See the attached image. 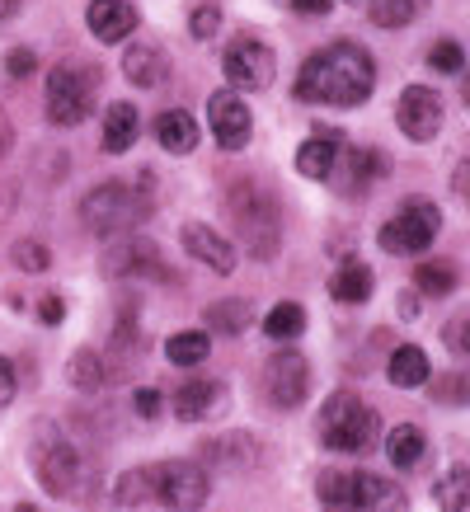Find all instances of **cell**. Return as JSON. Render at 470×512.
Segmentation results:
<instances>
[{"instance_id":"44dd1931","label":"cell","mask_w":470,"mask_h":512,"mask_svg":"<svg viewBox=\"0 0 470 512\" xmlns=\"http://www.w3.org/2000/svg\"><path fill=\"white\" fill-rule=\"evenodd\" d=\"M137 132H141V113H137V104L118 99V104H109V109H104V132H99V151H109V156H123V151H132Z\"/></svg>"},{"instance_id":"5bb4252c","label":"cell","mask_w":470,"mask_h":512,"mask_svg":"<svg viewBox=\"0 0 470 512\" xmlns=\"http://www.w3.org/2000/svg\"><path fill=\"white\" fill-rule=\"evenodd\" d=\"M264 461V447H259V437L245 433V428H235V433H221V437H207L203 447H198V466L203 470H254Z\"/></svg>"},{"instance_id":"e0dca14e","label":"cell","mask_w":470,"mask_h":512,"mask_svg":"<svg viewBox=\"0 0 470 512\" xmlns=\"http://www.w3.org/2000/svg\"><path fill=\"white\" fill-rule=\"evenodd\" d=\"M179 245L188 249V259H198V264L212 268V273H221V278L235 273V264H240V259H235V245L226 240V235L212 231L207 221H188L184 231H179Z\"/></svg>"},{"instance_id":"f6af8a7d","label":"cell","mask_w":470,"mask_h":512,"mask_svg":"<svg viewBox=\"0 0 470 512\" xmlns=\"http://www.w3.org/2000/svg\"><path fill=\"white\" fill-rule=\"evenodd\" d=\"M297 15H329L334 10V0H287Z\"/></svg>"},{"instance_id":"cb8c5ba5","label":"cell","mask_w":470,"mask_h":512,"mask_svg":"<svg viewBox=\"0 0 470 512\" xmlns=\"http://www.w3.org/2000/svg\"><path fill=\"white\" fill-rule=\"evenodd\" d=\"M376 292V273L358 259H348V264L334 268V278H329V296L339 301V306H362V301H372Z\"/></svg>"},{"instance_id":"ba28073f","label":"cell","mask_w":470,"mask_h":512,"mask_svg":"<svg viewBox=\"0 0 470 512\" xmlns=\"http://www.w3.org/2000/svg\"><path fill=\"white\" fill-rule=\"evenodd\" d=\"M33 475L52 498H71L80 489V480H85V456H80L76 442L47 433L33 447Z\"/></svg>"},{"instance_id":"52a82bcc","label":"cell","mask_w":470,"mask_h":512,"mask_svg":"<svg viewBox=\"0 0 470 512\" xmlns=\"http://www.w3.org/2000/svg\"><path fill=\"white\" fill-rule=\"evenodd\" d=\"M442 231V212H438V202H428V198H409L400 202V212H395L386 226H381V249L386 254H423V249L438 240Z\"/></svg>"},{"instance_id":"f1b7e54d","label":"cell","mask_w":470,"mask_h":512,"mask_svg":"<svg viewBox=\"0 0 470 512\" xmlns=\"http://www.w3.org/2000/svg\"><path fill=\"white\" fill-rule=\"evenodd\" d=\"M165 357H170L174 367H203L207 357H212V334L207 329H179L165 339Z\"/></svg>"},{"instance_id":"8fae6325","label":"cell","mask_w":470,"mask_h":512,"mask_svg":"<svg viewBox=\"0 0 470 512\" xmlns=\"http://www.w3.org/2000/svg\"><path fill=\"white\" fill-rule=\"evenodd\" d=\"M273 47L259 43V38H235L231 47H226V57H221V71H226V80H231V90L250 94V90H268L273 85Z\"/></svg>"},{"instance_id":"4316f807","label":"cell","mask_w":470,"mask_h":512,"mask_svg":"<svg viewBox=\"0 0 470 512\" xmlns=\"http://www.w3.org/2000/svg\"><path fill=\"white\" fill-rule=\"evenodd\" d=\"M254 320L250 301L245 296H231V301H212L203 311V329L207 334H226V339H235V334H245Z\"/></svg>"},{"instance_id":"f546056e","label":"cell","mask_w":470,"mask_h":512,"mask_svg":"<svg viewBox=\"0 0 470 512\" xmlns=\"http://www.w3.org/2000/svg\"><path fill=\"white\" fill-rule=\"evenodd\" d=\"M66 381L76 390H104L109 386V362L94 353V348H80V353H71V362H66Z\"/></svg>"},{"instance_id":"7402d4cb","label":"cell","mask_w":470,"mask_h":512,"mask_svg":"<svg viewBox=\"0 0 470 512\" xmlns=\"http://www.w3.org/2000/svg\"><path fill=\"white\" fill-rule=\"evenodd\" d=\"M339 151H344V137H339V132H311V137L297 146V174L325 184L329 170H334V160H339Z\"/></svg>"},{"instance_id":"d590c367","label":"cell","mask_w":470,"mask_h":512,"mask_svg":"<svg viewBox=\"0 0 470 512\" xmlns=\"http://www.w3.org/2000/svg\"><path fill=\"white\" fill-rule=\"evenodd\" d=\"M10 259H15L19 273H47V268H52V249H47L43 240H15Z\"/></svg>"},{"instance_id":"3957f363","label":"cell","mask_w":470,"mask_h":512,"mask_svg":"<svg viewBox=\"0 0 470 512\" xmlns=\"http://www.w3.org/2000/svg\"><path fill=\"white\" fill-rule=\"evenodd\" d=\"M226 212L235 221V235H240V245L250 249V259L268 264V259H278L282 249V207L273 198V188H264L259 179H235L226 188Z\"/></svg>"},{"instance_id":"7dc6e473","label":"cell","mask_w":470,"mask_h":512,"mask_svg":"<svg viewBox=\"0 0 470 512\" xmlns=\"http://www.w3.org/2000/svg\"><path fill=\"white\" fill-rule=\"evenodd\" d=\"M10 146H15V127L5 123V113H0V156H5Z\"/></svg>"},{"instance_id":"f35d334b","label":"cell","mask_w":470,"mask_h":512,"mask_svg":"<svg viewBox=\"0 0 470 512\" xmlns=\"http://www.w3.org/2000/svg\"><path fill=\"white\" fill-rule=\"evenodd\" d=\"M217 29H221V5H198V10L188 15V33H193L198 43L217 38Z\"/></svg>"},{"instance_id":"bcb514c9","label":"cell","mask_w":470,"mask_h":512,"mask_svg":"<svg viewBox=\"0 0 470 512\" xmlns=\"http://www.w3.org/2000/svg\"><path fill=\"white\" fill-rule=\"evenodd\" d=\"M452 188H456V193H461V198L470 202V160H461V165H456V170H452Z\"/></svg>"},{"instance_id":"74e56055","label":"cell","mask_w":470,"mask_h":512,"mask_svg":"<svg viewBox=\"0 0 470 512\" xmlns=\"http://www.w3.org/2000/svg\"><path fill=\"white\" fill-rule=\"evenodd\" d=\"M442 343H447V353L470 357V306H461V311L442 325Z\"/></svg>"},{"instance_id":"7c38bea8","label":"cell","mask_w":470,"mask_h":512,"mask_svg":"<svg viewBox=\"0 0 470 512\" xmlns=\"http://www.w3.org/2000/svg\"><path fill=\"white\" fill-rule=\"evenodd\" d=\"M386 170H391V160L381 156L376 146H348L339 151V160H334V170H329L325 184H334L339 193H348V198H362L372 184H381L386 179Z\"/></svg>"},{"instance_id":"d6a6232c","label":"cell","mask_w":470,"mask_h":512,"mask_svg":"<svg viewBox=\"0 0 470 512\" xmlns=\"http://www.w3.org/2000/svg\"><path fill=\"white\" fill-rule=\"evenodd\" d=\"M264 334L278 343H292L297 334H306V311H301L297 301H278V306L264 315Z\"/></svg>"},{"instance_id":"836d02e7","label":"cell","mask_w":470,"mask_h":512,"mask_svg":"<svg viewBox=\"0 0 470 512\" xmlns=\"http://www.w3.org/2000/svg\"><path fill=\"white\" fill-rule=\"evenodd\" d=\"M113 503H118V508H141V503H151V475H146V466H132L113 480Z\"/></svg>"},{"instance_id":"d6986e66","label":"cell","mask_w":470,"mask_h":512,"mask_svg":"<svg viewBox=\"0 0 470 512\" xmlns=\"http://www.w3.org/2000/svg\"><path fill=\"white\" fill-rule=\"evenodd\" d=\"M123 76L137 90H156V85L170 80V52L160 43H132L123 52Z\"/></svg>"},{"instance_id":"ac0fdd59","label":"cell","mask_w":470,"mask_h":512,"mask_svg":"<svg viewBox=\"0 0 470 512\" xmlns=\"http://www.w3.org/2000/svg\"><path fill=\"white\" fill-rule=\"evenodd\" d=\"M85 24H90V33L99 38V43H127L132 33H137L141 15L132 0H90V10H85Z\"/></svg>"},{"instance_id":"7a4b0ae2","label":"cell","mask_w":470,"mask_h":512,"mask_svg":"<svg viewBox=\"0 0 470 512\" xmlns=\"http://www.w3.org/2000/svg\"><path fill=\"white\" fill-rule=\"evenodd\" d=\"M156 207V174L141 170L137 184H123V179H104L94 184L85 198H80V221L85 231L99 235V240H113V235H132L141 221L151 217Z\"/></svg>"},{"instance_id":"d4e9b609","label":"cell","mask_w":470,"mask_h":512,"mask_svg":"<svg viewBox=\"0 0 470 512\" xmlns=\"http://www.w3.org/2000/svg\"><path fill=\"white\" fill-rule=\"evenodd\" d=\"M428 353H423L419 343H400L391 353V362H386V381H391L395 390H419L428 386Z\"/></svg>"},{"instance_id":"484cf974","label":"cell","mask_w":470,"mask_h":512,"mask_svg":"<svg viewBox=\"0 0 470 512\" xmlns=\"http://www.w3.org/2000/svg\"><path fill=\"white\" fill-rule=\"evenodd\" d=\"M386 456H391L395 470H419L423 456H428V437H423L419 423H395L386 433Z\"/></svg>"},{"instance_id":"9c48e42d","label":"cell","mask_w":470,"mask_h":512,"mask_svg":"<svg viewBox=\"0 0 470 512\" xmlns=\"http://www.w3.org/2000/svg\"><path fill=\"white\" fill-rule=\"evenodd\" d=\"M104 278H146V282H174V273L160 259V245L146 235H113L104 249Z\"/></svg>"},{"instance_id":"4fadbf2b","label":"cell","mask_w":470,"mask_h":512,"mask_svg":"<svg viewBox=\"0 0 470 512\" xmlns=\"http://www.w3.org/2000/svg\"><path fill=\"white\" fill-rule=\"evenodd\" d=\"M395 127L409 141H433L442 132V94L433 85H405L395 99Z\"/></svg>"},{"instance_id":"c3c4849f","label":"cell","mask_w":470,"mask_h":512,"mask_svg":"<svg viewBox=\"0 0 470 512\" xmlns=\"http://www.w3.org/2000/svg\"><path fill=\"white\" fill-rule=\"evenodd\" d=\"M19 5H24V0H0V19H5V15H15Z\"/></svg>"},{"instance_id":"b9f144b4","label":"cell","mask_w":470,"mask_h":512,"mask_svg":"<svg viewBox=\"0 0 470 512\" xmlns=\"http://www.w3.org/2000/svg\"><path fill=\"white\" fill-rule=\"evenodd\" d=\"M5 71L15 80H29L33 71H38V57H33L29 47H15V52H5Z\"/></svg>"},{"instance_id":"30bf717a","label":"cell","mask_w":470,"mask_h":512,"mask_svg":"<svg viewBox=\"0 0 470 512\" xmlns=\"http://www.w3.org/2000/svg\"><path fill=\"white\" fill-rule=\"evenodd\" d=\"M264 390H268V400L278 404V409H301L306 395H311V362H306V353L282 348V353L268 357Z\"/></svg>"},{"instance_id":"ab89813d","label":"cell","mask_w":470,"mask_h":512,"mask_svg":"<svg viewBox=\"0 0 470 512\" xmlns=\"http://www.w3.org/2000/svg\"><path fill=\"white\" fill-rule=\"evenodd\" d=\"M433 400H438V404H470V376H447V381H433Z\"/></svg>"},{"instance_id":"e575fe53","label":"cell","mask_w":470,"mask_h":512,"mask_svg":"<svg viewBox=\"0 0 470 512\" xmlns=\"http://www.w3.org/2000/svg\"><path fill=\"white\" fill-rule=\"evenodd\" d=\"M414 15H419V0H372L367 5V19L376 29H405Z\"/></svg>"},{"instance_id":"ffe728a7","label":"cell","mask_w":470,"mask_h":512,"mask_svg":"<svg viewBox=\"0 0 470 512\" xmlns=\"http://www.w3.org/2000/svg\"><path fill=\"white\" fill-rule=\"evenodd\" d=\"M353 489H358V512H409V494L386 475L353 470Z\"/></svg>"},{"instance_id":"7bdbcfd3","label":"cell","mask_w":470,"mask_h":512,"mask_svg":"<svg viewBox=\"0 0 470 512\" xmlns=\"http://www.w3.org/2000/svg\"><path fill=\"white\" fill-rule=\"evenodd\" d=\"M19 395V376H15V362L10 357H0V409Z\"/></svg>"},{"instance_id":"816d5d0a","label":"cell","mask_w":470,"mask_h":512,"mask_svg":"<svg viewBox=\"0 0 470 512\" xmlns=\"http://www.w3.org/2000/svg\"><path fill=\"white\" fill-rule=\"evenodd\" d=\"M344 5H372V0H344Z\"/></svg>"},{"instance_id":"8992f818","label":"cell","mask_w":470,"mask_h":512,"mask_svg":"<svg viewBox=\"0 0 470 512\" xmlns=\"http://www.w3.org/2000/svg\"><path fill=\"white\" fill-rule=\"evenodd\" d=\"M151 475V503L170 512H198L212 498V475L198 461H156L146 466Z\"/></svg>"},{"instance_id":"83f0119b","label":"cell","mask_w":470,"mask_h":512,"mask_svg":"<svg viewBox=\"0 0 470 512\" xmlns=\"http://www.w3.org/2000/svg\"><path fill=\"white\" fill-rule=\"evenodd\" d=\"M315 498L325 512H358V489H353V470H320Z\"/></svg>"},{"instance_id":"681fc988","label":"cell","mask_w":470,"mask_h":512,"mask_svg":"<svg viewBox=\"0 0 470 512\" xmlns=\"http://www.w3.org/2000/svg\"><path fill=\"white\" fill-rule=\"evenodd\" d=\"M461 99H466V109H470V71L461 76Z\"/></svg>"},{"instance_id":"603a6c76","label":"cell","mask_w":470,"mask_h":512,"mask_svg":"<svg viewBox=\"0 0 470 512\" xmlns=\"http://www.w3.org/2000/svg\"><path fill=\"white\" fill-rule=\"evenodd\" d=\"M151 132H156V141L170 151V156H188V151H198V123H193V113H184V109H165L151 123Z\"/></svg>"},{"instance_id":"277c9868","label":"cell","mask_w":470,"mask_h":512,"mask_svg":"<svg viewBox=\"0 0 470 512\" xmlns=\"http://www.w3.org/2000/svg\"><path fill=\"white\" fill-rule=\"evenodd\" d=\"M320 447L344 451V456H367L381 442V414L362 400L358 390H334L315 419Z\"/></svg>"},{"instance_id":"2e32d148","label":"cell","mask_w":470,"mask_h":512,"mask_svg":"<svg viewBox=\"0 0 470 512\" xmlns=\"http://www.w3.org/2000/svg\"><path fill=\"white\" fill-rule=\"evenodd\" d=\"M231 404V386L226 381H207V376H193L174 390V419L179 423H207L217 419L221 409Z\"/></svg>"},{"instance_id":"f907efd6","label":"cell","mask_w":470,"mask_h":512,"mask_svg":"<svg viewBox=\"0 0 470 512\" xmlns=\"http://www.w3.org/2000/svg\"><path fill=\"white\" fill-rule=\"evenodd\" d=\"M15 512H38V508H33V503H19V508Z\"/></svg>"},{"instance_id":"6da1fadb","label":"cell","mask_w":470,"mask_h":512,"mask_svg":"<svg viewBox=\"0 0 470 512\" xmlns=\"http://www.w3.org/2000/svg\"><path fill=\"white\" fill-rule=\"evenodd\" d=\"M376 90V62L362 43H329L311 52L297 71V94L301 104H329V109H358Z\"/></svg>"},{"instance_id":"1f68e13d","label":"cell","mask_w":470,"mask_h":512,"mask_svg":"<svg viewBox=\"0 0 470 512\" xmlns=\"http://www.w3.org/2000/svg\"><path fill=\"white\" fill-rule=\"evenodd\" d=\"M438 512H470V466L442 470V480L433 484Z\"/></svg>"},{"instance_id":"4dcf8cb0","label":"cell","mask_w":470,"mask_h":512,"mask_svg":"<svg viewBox=\"0 0 470 512\" xmlns=\"http://www.w3.org/2000/svg\"><path fill=\"white\" fill-rule=\"evenodd\" d=\"M456 282H461V273H456L452 259H419L414 264V287L423 296H452Z\"/></svg>"},{"instance_id":"60d3db41","label":"cell","mask_w":470,"mask_h":512,"mask_svg":"<svg viewBox=\"0 0 470 512\" xmlns=\"http://www.w3.org/2000/svg\"><path fill=\"white\" fill-rule=\"evenodd\" d=\"M132 409H137V419H160L165 395H160L156 386H137V390H132Z\"/></svg>"},{"instance_id":"5b68a950","label":"cell","mask_w":470,"mask_h":512,"mask_svg":"<svg viewBox=\"0 0 470 512\" xmlns=\"http://www.w3.org/2000/svg\"><path fill=\"white\" fill-rule=\"evenodd\" d=\"M99 99V66L94 62H57L47 71V123L52 127H80L94 113Z\"/></svg>"},{"instance_id":"8d00e7d4","label":"cell","mask_w":470,"mask_h":512,"mask_svg":"<svg viewBox=\"0 0 470 512\" xmlns=\"http://www.w3.org/2000/svg\"><path fill=\"white\" fill-rule=\"evenodd\" d=\"M428 66H433V71H442V76H461V71H466V52H461V43L442 38V43L428 47Z\"/></svg>"},{"instance_id":"ee69618b","label":"cell","mask_w":470,"mask_h":512,"mask_svg":"<svg viewBox=\"0 0 470 512\" xmlns=\"http://www.w3.org/2000/svg\"><path fill=\"white\" fill-rule=\"evenodd\" d=\"M62 315H66V306L57 292H47L43 301H38V320H43V325H62Z\"/></svg>"},{"instance_id":"9a60e30c","label":"cell","mask_w":470,"mask_h":512,"mask_svg":"<svg viewBox=\"0 0 470 512\" xmlns=\"http://www.w3.org/2000/svg\"><path fill=\"white\" fill-rule=\"evenodd\" d=\"M207 123H212V137H217L221 151H240L250 146V132H254V118L245 109V99L235 90H217L207 99Z\"/></svg>"}]
</instances>
